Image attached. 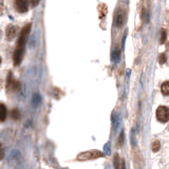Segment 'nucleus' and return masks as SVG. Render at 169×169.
Returning <instances> with one entry per match:
<instances>
[{
	"label": "nucleus",
	"mask_w": 169,
	"mask_h": 169,
	"mask_svg": "<svg viewBox=\"0 0 169 169\" xmlns=\"http://www.w3.org/2000/svg\"><path fill=\"white\" fill-rule=\"evenodd\" d=\"M124 143V133H121V137H120V146L123 145Z\"/></svg>",
	"instance_id": "obj_20"
},
{
	"label": "nucleus",
	"mask_w": 169,
	"mask_h": 169,
	"mask_svg": "<svg viewBox=\"0 0 169 169\" xmlns=\"http://www.w3.org/2000/svg\"><path fill=\"white\" fill-rule=\"evenodd\" d=\"M120 50L118 49H116L113 51V53H112V59H113V62H117L118 60H120Z\"/></svg>",
	"instance_id": "obj_12"
},
{
	"label": "nucleus",
	"mask_w": 169,
	"mask_h": 169,
	"mask_svg": "<svg viewBox=\"0 0 169 169\" xmlns=\"http://www.w3.org/2000/svg\"><path fill=\"white\" fill-rule=\"evenodd\" d=\"M15 9L19 13H26L29 9V2L27 0H15Z\"/></svg>",
	"instance_id": "obj_4"
},
{
	"label": "nucleus",
	"mask_w": 169,
	"mask_h": 169,
	"mask_svg": "<svg viewBox=\"0 0 169 169\" xmlns=\"http://www.w3.org/2000/svg\"><path fill=\"white\" fill-rule=\"evenodd\" d=\"M166 38H167V33H166L165 30H162V36H161V43H164L165 41H166Z\"/></svg>",
	"instance_id": "obj_16"
},
{
	"label": "nucleus",
	"mask_w": 169,
	"mask_h": 169,
	"mask_svg": "<svg viewBox=\"0 0 169 169\" xmlns=\"http://www.w3.org/2000/svg\"><path fill=\"white\" fill-rule=\"evenodd\" d=\"M142 19L145 21V22H148V21H149L148 11L146 10V7H143V10H142Z\"/></svg>",
	"instance_id": "obj_13"
},
{
	"label": "nucleus",
	"mask_w": 169,
	"mask_h": 169,
	"mask_svg": "<svg viewBox=\"0 0 169 169\" xmlns=\"http://www.w3.org/2000/svg\"><path fill=\"white\" fill-rule=\"evenodd\" d=\"M11 114H12V117L14 118V120H18V118H19V111H18V110H16V109L13 110Z\"/></svg>",
	"instance_id": "obj_17"
},
{
	"label": "nucleus",
	"mask_w": 169,
	"mask_h": 169,
	"mask_svg": "<svg viewBox=\"0 0 169 169\" xmlns=\"http://www.w3.org/2000/svg\"><path fill=\"white\" fill-rule=\"evenodd\" d=\"M124 1H125V2H127V1H128V0H124Z\"/></svg>",
	"instance_id": "obj_21"
},
{
	"label": "nucleus",
	"mask_w": 169,
	"mask_h": 169,
	"mask_svg": "<svg viewBox=\"0 0 169 169\" xmlns=\"http://www.w3.org/2000/svg\"><path fill=\"white\" fill-rule=\"evenodd\" d=\"M30 1H31V3H32L33 7H37L38 3L40 2V0H30Z\"/></svg>",
	"instance_id": "obj_19"
},
{
	"label": "nucleus",
	"mask_w": 169,
	"mask_h": 169,
	"mask_svg": "<svg viewBox=\"0 0 169 169\" xmlns=\"http://www.w3.org/2000/svg\"><path fill=\"white\" fill-rule=\"evenodd\" d=\"M160 148H161V144L159 141H153L151 144V149H152V151L153 152H157L160 150Z\"/></svg>",
	"instance_id": "obj_11"
},
{
	"label": "nucleus",
	"mask_w": 169,
	"mask_h": 169,
	"mask_svg": "<svg viewBox=\"0 0 169 169\" xmlns=\"http://www.w3.org/2000/svg\"><path fill=\"white\" fill-rule=\"evenodd\" d=\"M39 102H40V96L38 95V94H35V95L33 96V104H34L35 106H37Z\"/></svg>",
	"instance_id": "obj_15"
},
{
	"label": "nucleus",
	"mask_w": 169,
	"mask_h": 169,
	"mask_svg": "<svg viewBox=\"0 0 169 169\" xmlns=\"http://www.w3.org/2000/svg\"><path fill=\"white\" fill-rule=\"evenodd\" d=\"M104 157V152L99 150H90L87 152H82L77 157V160L84 161V160H93V159H98V157Z\"/></svg>",
	"instance_id": "obj_2"
},
{
	"label": "nucleus",
	"mask_w": 169,
	"mask_h": 169,
	"mask_svg": "<svg viewBox=\"0 0 169 169\" xmlns=\"http://www.w3.org/2000/svg\"><path fill=\"white\" fill-rule=\"evenodd\" d=\"M5 35H7V40H13L16 36V27L13 24L7 26V30H5Z\"/></svg>",
	"instance_id": "obj_8"
},
{
	"label": "nucleus",
	"mask_w": 169,
	"mask_h": 169,
	"mask_svg": "<svg viewBox=\"0 0 169 169\" xmlns=\"http://www.w3.org/2000/svg\"><path fill=\"white\" fill-rule=\"evenodd\" d=\"M121 165H122V163L120 164V157H118V154H115V156H114V166H115V169H121Z\"/></svg>",
	"instance_id": "obj_14"
},
{
	"label": "nucleus",
	"mask_w": 169,
	"mask_h": 169,
	"mask_svg": "<svg viewBox=\"0 0 169 169\" xmlns=\"http://www.w3.org/2000/svg\"><path fill=\"white\" fill-rule=\"evenodd\" d=\"M159 62H160V63H161V65H163V63H165V62H166V55H165L164 53L160 55Z\"/></svg>",
	"instance_id": "obj_18"
},
{
	"label": "nucleus",
	"mask_w": 169,
	"mask_h": 169,
	"mask_svg": "<svg viewBox=\"0 0 169 169\" xmlns=\"http://www.w3.org/2000/svg\"><path fill=\"white\" fill-rule=\"evenodd\" d=\"M19 88V82H16L15 79H13V76L12 74H9L7 76V89L11 90V91H16L18 90Z\"/></svg>",
	"instance_id": "obj_7"
},
{
	"label": "nucleus",
	"mask_w": 169,
	"mask_h": 169,
	"mask_svg": "<svg viewBox=\"0 0 169 169\" xmlns=\"http://www.w3.org/2000/svg\"><path fill=\"white\" fill-rule=\"evenodd\" d=\"M31 27H32L31 23H27V26L21 30L18 41H17V48L24 49V45H26L27 37H29V34H30V32H31Z\"/></svg>",
	"instance_id": "obj_1"
},
{
	"label": "nucleus",
	"mask_w": 169,
	"mask_h": 169,
	"mask_svg": "<svg viewBox=\"0 0 169 169\" xmlns=\"http://www.w3.org/2000/svg\"><path fill=\"white\" fill-rule=\"evenodd\" d=\"M115 22L116 27H122L126 22V13L123 10H118L117 14H116V18H115Z\"/></svg>",
	"instance_id": "obj_5"
},
{
	"label": "nucleus",
	"mask_w": 169,
	"mask_h": 169,
	"mask_svg": "<svg viewBox=\"0 0 169 169\" xmlns=\"http://www.w3.org/2000/svg\"><path fill=\"white\" fill-rule=\"evenodd\" d=\"M23 51H24V49L16 48L15 52H14V56H13L14 65H15V66L20 65L21 60H22V57H23Z\"/></svg>",
	"instance_id": "obj_6"
},
{
	"label": "nucleus",
	"mask_w": 169,
	"mask_h": 169,
	"mask_svg": "<svg viewBox=\"0 0 169 169\" xmlns=\"http://www.w3.org/2000/svg\"><path fill=\"white\" fill-rule=\"evenodd\" d=\"M7 117V109H5V106L3 104L0 105V121L3 122Z\"/></svg>",
	"instance_id": "obj_10"
},
{
	"label": "nucleus",
	"mask_w": 169,
	"mask_h": 169,
	"mask_svg": "<svg viewBox=\"0 0 169 169\" xmlns=\"http://www.w3.org/2000/svg\"><path fill=\"white\" fill-rule=\"evenodd\" d=\"M161 91L164 95H169V80H166V82H163L162 86H161Z\"/></svg>",
	"instance_id": "obj_9"
},
{
	"label": "nucleus",
	"mask_w": 169,
	"mask_h": 169,
	"mask_svg": "<svg viewBox=\"0 0 169 169\" xmlns=\"http://www.w3.org/2000/svg\"><path fill=\"white\" fill-rule=\"evenodd\" d=\"M157 118L162 123H167L169 121V108L161 106L157 109Z\"/></svg>",
	"instance_id": "obj_3"
}]
</instances>
